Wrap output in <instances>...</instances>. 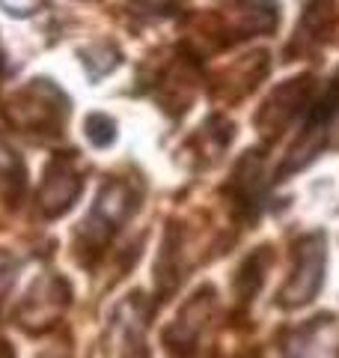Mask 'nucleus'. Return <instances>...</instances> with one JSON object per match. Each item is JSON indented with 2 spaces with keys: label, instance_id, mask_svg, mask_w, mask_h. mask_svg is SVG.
Returning <instances> with one entry per match:
<instances>
[{
  "label": "nucleus",
  "instance_id": "f257e3e1",
  "mask_svg": "<svg viewBox=\"0 0 339 358\" xmlns=\"http://www.w3.org/2000/svg\"><path fill=\"white\" fill-rule=\"evenodd\" d=\"M324 284V233H310L295 245V268L280 289L282 308H301L315 299Z\"/></svg>",
  "mask_w": 339,
  "mask_h": 358
},
{
  "label": "nucleus",
  "instance_id": "f03ea898",
  "mask_svg": "<svg viewBox=\"0 0 339 358\" xmlns=\"http://www.w3.org/2000/svg\"><path fill=\"white\" fill-rule=\"evenodd\" d=\"M131 212H134V200H131L128 188L122 185V182L107 185L105 192H101V197H98L93 215H89V221L84 224V242H86V248H93V251L105 248L113 233L119 230V224L126 221Z\"/></svg>",
  "mask_w": 339,
  "mask_h": 358
},
{
  "label": "nucleus",
  "instance_id": "7ed1b4c3",
  "mask_svg": "<svg viewBox=\"0 0 339 358\" xmlns=\"http://www.w3.org/2000/svg\"><path fill=\"white\" fill-rule=\"evenodd\" d=\"M211 310V289H199V293L182 308V313L176 317V322L164 331V346L176 355H194L197 341L202 334V326L209 320Z\"/></svg>",
  "mask_w": 339,
  "mask_h": 358
},
{
  "label": "nucleus",
  "instance_id": "20e7f679",
  "mask_svg": "<svg viewBox=\"0 0 339 358\" xmlns=\"http://www.w3.org/2000/svg\"><path fill=\"white\" fill-rule=\"evenodd\" d=\"M66 301H69V287H66V281L48 278V281H42L30 289L24 305L18 308V322L30 331H42L56 320V313H63Z\"/></svg>",
  "mask_w": 339,
  "mask_h": 358
},
{
  "label": "nucleus",
  "instance_id": "39448f33",
  "mask_svg": "<svg viewBox=\"0 0 339 358\" xmlns=\"http://www.w3.org/2000/svg\"><path fill=\"white\" fill-rule=\"evenodd\" d=\"M56 179H60V182H54V179L48 176V179H45V185H42L39 203L45 209V215H63V212L75 203L77 192H81V182H77V176L69 173L66 167H60V176H56Z\"/></svg>",
  "mask_w": 339,
  "mask_h": 358
},
{
  "label": "nucleus",
  "instance_id": "423d86ee",
  "mask_svg": "<svg viewBox=\"0 0 339 358\" xmlns=\"http://www.w3.org/2000/svg\"><path fill=\"white\" fill-rule=\"evenodd\" d=\"M331 320V317H324V320H312L310 326H301L295 331H289V334H282V341H280V355L282 358H312L315 355V341H319V331L322 326Z\"/></svg>",
  "mask_w": 339,
  "mask_h": 358
},
{
  "label": "nucleus",
  "instance_id": "0eeeda50",
  "mask_svg": "<svg viewBox=\"0 0 339 358\" xmlns=\"http://www.w3.org/2000/svg\"><path fill=\"white\" fill-rule=\"evenodd\" d=\"M268 260H271L268 248H259L253 257H247L244 266L239 268V278H235V289H239V296H241L244 301H247V299H253V296H256V289L262 287Z\"/></svg>",
  "mask_w": 339,
  "mask_h": 358
}]
</instances>
